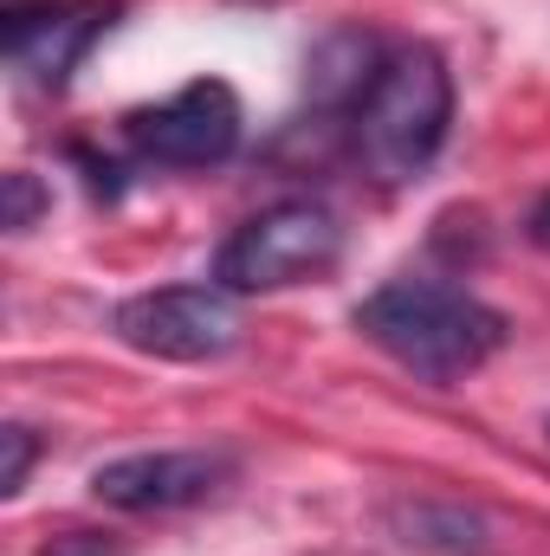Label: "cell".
Wrapping results in <instances>:
<instances>
[{
    "instance_id": "obj_9",
    "label": "cell",
    "mask_w": 550,
    "mask_h": 556,
    "mask_svg": "<svg viewBox=\"0 0 550 556\" xmlns=\"http://www.w3.org/2000/svg\"><path fill=\"white\" fill-rule=\"evenodd\" d=\"M39 214H46V194H39V181H33L26 168H13V175H7V227H13V233H26Z\"/></svg>"
},
{
    "instance_id": "obj_6",
    "label": "cell",
    "mask_w": 550,
    "mask_h": 556,
    "mask_svg": "<svg viewBox=\"0 0 550 556\" xmlns=\"http://www.w3.org/2000/svg\"><path fill=\"white\" fill-rule=\"evenodd\" d=\"M240 479V459L227 446H162V453H124L91 472V498L111 511H188L221 498Z\"/></svg>"
},
{
    "instance_id": "obj_4",
    "label": "cell",
    "mask_w": 550,
    "mask_h": 556,
    "mask_svg": "<svg viewBox=\"0 0 550 556\" xmlns=\"http://www.w3.org/2000/svg\"><path fill=\"white\" fill-rule=\"evenodd\" d=\"M111 330L155 363H221L240 343V311L221 285H162L124 298Z\"/></svg>"
},
{
    "instance_id": "obj_7",
    "label": "cell",
    "mask_w": 550,
    "mask_h": 556,
    "mask_svg": "<svg viewBox=\"0 0 550 556\" xmlns=\"http://www.w3.org/2000/svg\"><path fill=\"white\" fill-rule=\"evenodd\" d=\"M117 0H7V59L46 91H65L78 59L104 39Z\"/></svg>"
},
{
    "instance_id": "obj_5",
    "label": "cell",
    "mask_w": 550,
    "mask_h": 556,
    "mask_svg": "<svg viewBox=\"0 0 550 556\" xmlns=\"http://www.w3.org/2000/svg\"><path fill=\"white\" fill-rule=\"evenodd\" d=\"M240 130H247V117H240V98L227 78H195L175 98L124 117V142L162 168H214L240 149Z\"/></svg>"
},
{
    "instance_id": "obj_8",
    "label": "cell",
    "mask_w": 550,
    "mask_h": 556,
    "mask_svg": "<svg viewBox=\"0 0 550 556\" xmlns=\"http://www.w3.org/2000/svg\"><path fill=\"white\" fill-rule=\"evenodd\" d=\"M0 446H7V466H0V492L13 498V492L26 485V472H33V453H39V440H33V427H20V420H13V427L0 433Z\"/></svg>"
},
{
    "instance_id": "obj_10",
    "label": "cell",
    "mask_w": 550,
    "mask_h": 556,
    "mask_svg": "<svg viewBox=\"0 0 550 556\" xmlns=\"http://www.w3.org/2000/svg\"><path fill=\"white\" fill-rule=\"evenodd\" d=\"M532 240H538V247H550V194L538 201V214H532Z\"/></svg>"
},
{
    "instance_id": "obj_1",
    "label": "cell",
    "mask_w": 550,
    "mask_h": 556,
    "mask_svg": "<svg viewBox=\"0 0 550 556\" xmlns=\"http://www.w3.org/2000/svg\"><path fill=\"white\" fill-rule=\"evenodd\" d=\"M357 330L421 382H460L486 369L512 337L505 311L447 278H389L357 304Z\"/></svg>"
},
{
    "instance_id": "obj_3",
    "label": "cell",
    "mask_w": 550,
    "mask_h": 556,
    "mask_svg": "<svg viewBox=\"0 0 550 556\" xmlns=\"http://www.w3.org/2000/svg\"><path fill=\"white\" fill-rule=\"evenodd\" d=\"M343 260V220L324 201H278L240 220L214 260L221 291H285L311 285Z\"/></svg>"
},
{
    "instance_id": "obj_2",
    "label": "cell",
    "mask_w": 550,
    "mask_h": 556,
    "mask_svg": "<svg viewBox=\"0 0 550 556\" xmlns=\"http://www.w3.org/2000/svg\"><path fill=\"white\" fill-rule=\"evenodd\" d=\"M453 124V72L434 46H396L370 65V85L357 91L350 137L370 175L383 181H414Z\"/></svg>"
}]
</instances>
